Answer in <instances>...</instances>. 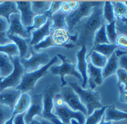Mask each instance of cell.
<instances>
[{"label": "cell", "mask_w": 127, "mask_h": 124, "mask_svg": "<svg viewBox=\"0 0 127 124\" xmlns=\"http://www.w3.org/2000/svg\"><path fill=\"white\" fill-rule=\"evenodd\" d=\"M103 4L94 7L92 14L83 22H80L78 24L80 26L78 27V31L76 32L79 38L77 42L81 46L85 45L87 48V46H92V48L95 33L105 24L103 16Z\"/></svg>", "instance_id": "6da1fadb"}, {"label": "cell", "mask_w": 127, "mask_h": 124, "mask_svg": "<svg viewBox=\"0 0 127 124\" xmlns=\"http://www.w3.org/2000/svg\"><path fill=\"white\" fill-rule=\"evenodd\" d=\"M69 86L78 95L81 103L87 110V116H90L96 109L104 107L100 102V95L97 91L91 89H84L76 82H69Z\"/></svg>", "instance_id": "7a4b0ae2"}, {"label": "cell", "mask_w": 127, "mask_h": 124, "mask_svg": "<svg viewBox=\"0 0 127 124\" xmlns=\"http://www.w3.org/2000/svg\"><path fill=\"white\" fill-rule=\"evenodd\" d=\"M104 4L102 1H80L77 8L71 11L66 16V23L68 31L71 32L81 22L82 19L88 17L96 6Z\"/></svg>", "instance_id": "3957f363"}, {"label": "cell", "mask_w": 127, "mask_h": 124, "mask_svg": "<svg viewBox=\"0 0 127 124\" xmlns=\"http://www.w3.org/2000/svg\"><path fill=\"white\" fill-rule=\"evenodd\" d=\"M58 59L59 58L57 57H54L50 60L49 63H47L46 65L42 66L40 68L32 72H25L22 76L20 84L15 89L19 91L20 92L24 93L34 90L37 81L47 72L49 68H50L51 66L54 65V63L58 62Z\"/></svg>", "instance_id": "277c9868"}, {"label": "cell", "mask_w": 127, "mask_h": 124, "mask_svg": "<svg viewBox=\"0 0 127 124\" xmlns=\"http://www.w3.org/2000/svg\"><path fill=\"white\" fill-rule=\"evenodd\" d=\"M57 57L62 60V64L59 66H54L53 65L50 67V71L54 75H59L61 77V81H62V87H64L66 84V81H65V76L66 75L73 76L78 79H79L82 81L81 74L77 71L75 65L71 63L70 60L64 56L62 54H58Z\"/></svg>", "instance_id": "5b68a950"}, {"label": "cell", "mask_w": 127, "mask_h": 124, "mask_svg": "<svg viewBox=\"0 0 127 124\" xmlns=\"http://www.w3.org/2000/svg\"><path fill=\"white\" fill-rule=\"evenodd\" d=\"M14 65V70L12 73L6 78L0 81V92L9 88H16L20 84L23 74L25 70L20 63V58L19 56L10 57Z\"/></svg>", "instance_id": "8992f818"}, {"label": "cell", "mask_w": 127, "mask_h": 124, "mask_svg": "<svg viewBox=\"0 0 127 124\" xmlns=\"http://www.w3.org/2000/svg\"><path fill=\"white\" fill-rule=\"evenodd\" d=\"M31 57L29 59H20V63L27 71H34L46 65L50 62V57L45 52L37 53L33 48H30Z\"/></svg>", "instance_id": "52a82bcc"}, {"label": "cell", "mask_w": 127, "mask_h": 124, "mask_svg": "<svg viewBox=\"0 0 127 124\" xmlns=\"http://www.w3.org/2000/svg\"><path fill=\"white\" fill-rule=\"evenodd\" d=\"M53 113L57 117L60 121L64 124H71L72 120H76L79 124H85L86 116L79 111H74L71 110L66 103L62 106H54Z\"/></svg>", "instance_id": "ba28073f"}, {"label": "cell", "mask_w": 127, "mask_h": 124, "mask_svg": "<svg viewBox=\"0 0 127 124\" xmlns=\"http://www.w3.org/2000/svg\"><path fill=\"white\" fill-rule=\"evenodd\" d=\"M57 85L55 84H52L48 86H46L44 91L42 95H43V111L41 118L46 119V120H51L54 118H57L54 113V97L58 93Z\"/></svg>", "instance_id": "9c48e42d"}, {"label": "cell", "mask_w": 127, "mask_h": 124, "mask_svg": "<svg viewBox=\"0 0 127 124\" xmlns=\"http://www.w3.org/2000/svg\"><path fill=\"white\" fill-rule=\"evenodd\" d=\"M61 96H62L64 103L71 110L74 111H79L87 116V108L81 103L78 95L70 86L62 87L61 91Z\"/></svg>", "instance_id": "30bf717a"}, {"label": "cell", "mask_w": 127, "mask_h": 124, "mask_svg": "<svg viewBox=\"0 0 127 124\" xmlns=\"http://www.w3.org/2000/svg\"><path fill=\"white\" fill-rule=\"evenodd\" d=\"M51 37L56 46H63L67 49L74 47V44L69 43V41L76 42L78 40V34H70L66 29H55L51 31Z\"/></svg>", "instance_id": "8fae6325"}, {"label": "cell", "mask_w": 127, "mask_h": 124, "mask_svg": "<svg viewBox=\"0 0 127 124\" xmlns=\"http://www.w3.org/2000/svg\"><path fill=\"white\" fill-rule=\"evenodd\" d=\"M7 35H16L24 39L29 40L32 38V34L27 31L21 23L20 14H14L9 17V27L6 32Z\"/></svg>", "instance_id": "7c38bea8"}, {"label": "cell", "mask_w": 127, "mask_h": 124, "mask_svg": "<svg viewBox=\"0 0 127 124\" xmlns=\"http://www.w3.org/2000/svg\"><path fill=\"white\" fill-rule=\"evenodd\" d=\"M43 111V95L35 94L31 98V103L28 110L24 115V122L29 124L35 116L41 117Z\"/></svg>", "instance_id": "4fadbf2b"}, {"label": "cell", "mask_w": 127, "mask_h": 124, "mask_svg": "<svg viewBox=\"0 0 127 124\" xmlns=\"http://www.w3.org/2000/svg\"><path fill=\"white\" fill-rule=\"evenodd\" d=\"M18 10L20 14L21 23L25 28L32 26L36 14L31 8V1H16Z\"/></svg>", "instance_id": "5bb4252c"}, {"label": "cell", "mask_w": 127, "mask_h": 124, "mask_svg": "<svg viewBox=\"0 0 127 124\" xmlns=\"http://www.w3.org/2000/svg\"><path fill=\"white\" fill-rule=\"evenodd\" d=\"M87 48L85 45L81 46L80 50L76 53L77 58V69L79 73L81 74L82 78V89H85L88 81V75H87V63L86 57H87Z\"/></svg>", "instance_id": "9a60e30c"}, {"label": "cell", "mask_w": 127, "mask_h": 124, "mask_svg": "<svg viewBox=\"0 0 127 124\" xmlns=\"http://www.w3.org/2000/svg\"><path fill=\"white\" fill-rule=\"evenodd\" d=\"M52 24V19L51 18H49L44 25H43L40 28L31 31L32 38L28 43V44L29 46L36 45L44 39H45L47 36H49L51 34Z\"/></svg>", "instance_id": "2e32d148"}, {"label": "cell", "mask_w": 127, "mask_h": 124, "mask_svg": "<svg viewBox=\"0 0 127 124\" xmlns=\"http://www.w3.org/2000/svg\"><path fill=\"white\" fill-rule=\"evenodd\" d=\"M22 92L16 89H6L0 92V103L10 107L14 111Z\"/></svg>", "instance_id": "e0dca14e"}, {"label": "cell", "mask_w": 127, "mask_h": 124, "mask_svg": "<svg viewBox=\"0 0 127 124\" xmlns=\"http://www.w3.org/2000/svg\"><path fill=\"white\" fill-rule=\"evenodd\" d=\"M87 75H88V81L89 87L91 90H93L96 88V86H100L103 83V77H102V68L96 67L90 62L88 63L87 66Z\"/></svg>", "instance_id": "ac0fdd59"}, {"label": "cell", "mask_w": 127, "mask_h": 124, "mask_svg": "<svg viewBox=\"0 0 127 124\" xmlns=\"http://www.w3.org/2000/svg\"><path fill=\"white\" fill-rule=\"evenodd\" d=\"M104 119L106 121H116L127 120V111H122L116 109L114 105L108 106L104 115Z\"/></svg>", "instance_id": "d6986e66"}, {"label": "cell", "mask_w": 127, "mask_h": 124, "mask_svg": "<svg viewBox=\"0 0 127 124\" xmlns=\"http://www.w3.org/2000/svg\"><path fill=\"white\" fill-rule=\"evenodd\" d=\"M14 65L11 59L6 54L0 53V78L4 79L12 73Z\"/></svg>", "instance_id": "ffe728a7"}, {"label": "cell", "mask_w": 127, "mask_h": 124, "mask_svg": "<svg viewBox=\"0 0 127 124\" xmlns=\"http://www.w3.org/2000/svg\"><path fill=\"white\" fill-rule=\"evenodd\" d=\"M14 14H19L16 1H3L0 3V17L6 19L9 24V17Z\"/></svg>", "instance_id": "44dd1931"}, {"label": "cell", "mask_w": 127, "mask_h": 124, "mask_svg": "<svg viewBox=\"0 0 127 124\" xmlns=\"http://www.w3.org/2000/svg\"><path fill=\"white\" fill-rule=\"evenodd\" d=\"M119 57L114 53L111 57L108 59L106 64L102 69V77L106 79L116 72L119 68Z\"/></svg>", "instance_id": "7402d4cb"}, {"label": "cell", "mask_w": 127, "mask_h": 124, "mask_svg": "<svg viewBox=\"0 0 127 124\" xmlns=\"http://www.w3.org/2000/svg\"><path fill=\"white\" fill-rule=\"evenodd\" d=\"M31 103V97L26 93H22L13 111V116L21 113H26Z\"/></svg>", "instance_id": "603a6c76"}, {"label": "cell", "mask_w": 127, "mask_h": 124, "mask_svg": "<svg viewBox=\"0 0 127 124\" xmlns=\"http://www.w3.org/2000/svg\"><path fill=\"white\" fill-rule=\"evenodd\" d=\"M66 14L63 13L61 10H59L54 14H53L52 17H50L52 21L51 31L55 30V29L68 30L67 25L66 23Z\"/></svg>", "instance_id": "cb8c5ba5"}, {"label": "cell", "mask_w": 127, "mask_h": 124, "mask_svg": "<svg viewBox=\"0 0 127 124\" xmlns=\"http://www.w3.org/2000/svg\"><path fill=\"white\" fill-rule=\"evenodd\" d=\"M7 36L12 42L15 44L17 46L18 50L19 51V58L20 59L25 58L29 49L27 40L24 39L16 35H7Z\"/></svg>", "instance_id": "d4e9b609"}, {"label": "cell", "mask_w": 127, "mask_h": 124, "mask_svg": "<svg viewBox=\"0 0 127 124\" xmlns=\"http://www.w3.org/2000/svg\"><path fill=\"white\" fill-rule=\"evenodd\" d=\"M114 8V16L118 20L124 24L127 23V6L124 2L121 1H111Z\"/></svg>", "instance_id": "484cf974"}, {"label": "cell", "mask_w": 127, "mask_h": 124, "mask_svg": "<svg viewBox=\"0 0 127 124\" xmlns=\"http://www.w3.org/2000/svg\"><path fill=\"white\" fill-rule=\"evenodd\" d=\"M119 47L116 44H98V45L92 46V49L89 53L94 51L98 52L99 54L104 55L106 58H109L116 50H117Z\"/></svg>", "instance_id": "4316f807"}, {"label": "cell", "mask_w": 127, "mask_h": 124, "mask_svg": "<svg viewBox=\"0 0 127 124\" xmlns=\"http://www.w3.org/2000/svg\"><path fill=\"white\" fill-rule=\"evenodd\" d=\"M52 1H31V8L33 13L36 15H41L45 14L50 8Z\"/></svg>", "instance_id": "83f0119b"}, {"label": "cell", "mask_w": 127, "mask_h": 124, "mask_svg": "<svg viewBox=\"0 0 127 124\" xmlns=\"http://www.w3.org/2000/svg\"><path fill=\"white\" fill-rule=\"evenodd\" d=\"M9 27V24L3 17H0V46H4L12 43L8 38L6 32Z\"/></svg>", "instance_id": "f1b7e54d"}, {"label": "cell", "mask_w": 127, "mask_h": 124, "mask_svg": "<svg viewBox=\"0 0 127 124\" xmlns=\"http://www.w3.org/2000/svg\"><path fill=\"white\" fill-rule=\"evenodd\" d=\"M88 57H90L91 58V63L93 65L99 68H103L106 64L108 60V58L94 51L89 53Z\"/></svg>", "instance_id": "f546056e"}, {"label": "cell", "mask_w": 127, "mask_h": 124, "mask_svg": "<svg viewBox=\"0 0 127 124\" xmlns=\"http://www.w3.org/2000/svg\"><path fill=\"white\" fill-rule=\"evenodd\" d=\"M103 44H110L106 33V24H103L95 33L92 46Z\"/></svg>", "instance_id": "4dcf8cb0"}, {"label": "cell", "mask_w": 127, "mask_h": 124, "mask_svg": "<svg viewBox=\"0 0 127 124\" xmlns=\"http://www.w3.org/2000/svg\"><path fill=\"white\" fill-rule=\"evenodd\" d=\"M107 106H104L101 108L95 110L90 116H87L85 124H98L104 117V113Z\"/></svg>", "instance_id": "1f68e13d"}, {"label": "cell", "mask_w": 127, "mask_h": 124, "mask_svg": "<svg viewBox=\"0 0 127 124\" xmlns=\"http://www.w3.org/2000/svg\"><path fill=\"white\" fill-rule=\"evenodd\" d=\"M103 16L105 21L107 22V24L113 22L116 20L114 16V8L111 4V1H105L103 4Z\"/></svg>", "instance_id": "d6a6232c"}, {"label": "cell", "mask_w": 127, "mask_h": 124, "mask_svg": "<svg viewBox=\"0 0 127 124\" xmlns=\"http://www.w3.org/2000/svg\"><path fill=\"white\" fill-rule=\"evenodd\" d=\"M116 24V20L110 24H106V33L110 44H116V41L118 36Z\"/></svg>", "instance_id": "836d02e7"}, {"label": "cell", "mask_w": 127, "mask_h": 124, "mask_svg": "<svg viewBox=\"0 0 127 124\" xmlns=\"http://www.w3.org/2000/svg\"><path fill=\"white\" fill-rule=\"evenodd\" d=\"M0 53L6 54L9 57H15V56L19 57V51L18 50L17 46L13 42L6 45L0 46Z\"/></svg>", "instance_id": "e575fe53"}, {"label": "cell", "mask_w": 127, "mask_h": 124, "mask_svg": "<svg viewBox=\"0 0 127 124\" xmlns=\"http://www.w3.org/2000/svg\"><path fill=\"white\" fill-rule=\"evenodd\" d=\"M13 110L0 103V124H4L13 116Z\"/></svg>", "instance_id": "d590c367"}, {"label": "cell", "mask_w": 127, "mask_h": 124, "mask_svg": "<svg viewBox=\"0 0 127 124\" xmlns=\"http://www.w3.org/2000/svg\"><path fill=\"white\" fill-rule=\"evenodd\" d=\"M48 17L46 16L45 14H41V15H36L34 18V22H33V24L32 27L27 28V31L31 33V31H34L35 29L41 27L43 25H44L46 22L48 20Z\"/></svg>", "instance_id": "8d00e7d4"}, {"label": "cell", "mask_w": 127, "mask_h": 124, "mask_svg": "<svg viewBox=\"0 0 127 124\" xmlns=\"http://www.w3.org/2000/svg\"><path fill=\"white\" fill-rule=\"evenodd\" d=\"M116 73L118 77L117 86H122L124 90L127 91V71L123 68H119Z\"/></svg>", "instance_id": "74e56055"}, {"label": "cell", "mask_w": 127, "mask_h": 124, "mask_svg": "<svg viewBox=\"0 0 127 124\" xmlns=\"http://www.w3.org/2000/svg\"><path fill=\"white\" fill-rule=\"evenodd\" d=\"M51 46H56V45L52 41L51 35H49V36L46 37L45 39L41 41L40 43H39L38 44L33 46V49H36V50H39L41 49H46V48L51 47Z\"/></svg>", "instance_id": "f35d334b"}, {"label": "cell", "mask_w": 127, "mask_h": 124, "mask_svg": "<svg viewBox=\"0 0 127 124\" xmlns=\"http://www.w3.org/2000/svg\"><path fill=\"white\" fill-rule=\"evenodd\" d=\"M62 2L63 1H52V4H51L49 9L45 13V14L48 17V18H50L53 14H54L56 12H57L60 9Z\"/></svg>", "instance_id": "ab89813d"}, {"label": "cell", "mask_w": 127, "mask_h": 124, "mask_svg": "<svg viewBox=\"0 0 127 124\" xmlns=\"http://www.w3.org/2000/svg\"><path fill=\"white\" fill-rule=\"evenodd\" d=\"M116 44L119 48L127 49V36L125 34H120L117 36Z\"/></svg>", "instance_id": "60d3db41"}, {"label": "cell", "mask_w": 127, "mask_h": 124, "mask_svg": "<svg viewBox=\"0 0 127 124\" xmlns=\"http://www.w3.org/2000/svg\"><path fill=\"white\" fill-rule=\"evenodd\" d=\"M119 66L127 71V54H122L119 57Z\"/></svg>", "instance_id": "b9f144b4"}, {"label": "cell", "mask_w": 127, "mask_h": 124, "mask_svg": "<svg viewBox=\"0 0 127 124\" xmlns=\"http://www.w3.org/2000/svg\"><path fill=\"white\" fill-rule=\"evenodd\" d=\"M116 31H119L121 34H125L127 36V23L124 24L121 22L120 23H117L116 24Z\"/></svg>", "instance_id": "7bdbcfd3"}, {"label": "cell", "mask_w": 127, "mask_h": 124, "mask_svg": "<svg viewBox=\"0 0 127 124\" xmlns=\"http://www.w3.org/2000/svg\"><path fill=\"white\" fill-rule=\"evenodd\" d=\"M118 87H119V92H120V96H119L120 101L127 103V91L124 90L122 86H119Z\"/></svg>", "instance_id": "ee69618b"}, {"label": "cell", "mask_w": 127, "mask_h": 124, "mask_svg": "<svg viewBox=\"0 0 127 124\" xmlns=\"http://www.w3.org/2000/svg\"><path fill=\"white\" fill-rule=\"evenodd\" d=\"M24 115L25 113L16 115L14 118V124H26L24 122Z\"/></svg>", "instance_id": "f6af8a7d"}, {"label": "cell", "mask_w": 127, "mask_h": 124, "mask_svg": "<svg viewBox=\"0 0 127 124\" xmlns=\"http://www.w3.org/2000/svg\"><path fill=\"white\" fill-rule=\"evenodd\" d=\"M60 9L63 13L66 14H69L70 12L71 11V9L69 4V1H64V2H62Z\"/></svg>", "instance_id": "bcb514c9"}, {"label": "cell", "mask_w": 127, "mask_h": 124, "mask_svg": "<svg viewBox=\"0 0 127 124\" xmlns=\"http://www.w3.org/2000/svg\"><path fill=\"white\" fill-rule=\"evenodd\" d=\"M69 4L71 9V11H73L77 8V6L79 5V2L78 1H69Z\"/></svg>", "instance_id": "7dc6e473"}, {"label": "cell", "mask_w": 127, "mask_h": 124, "mask_svg": "<svg viewBox=\"0 0 127 124\" xmlns=\"http://www.w3.org/2000/svg\"><path fill=\"white\" fill-rule=\"evenodd\" d=\"M39 121H40L41 124H54L49 120H46V119H43V118H40Z\"/></svg>", "instance_id": "c3c4849f"}, {"label": "cell", "mask_w": 127, "mask_h": 124, "mask_svg": "<svg viewBox=\"0 0 127 124\" xmlns=\"http://www.w3.org/2000/svg\"><path fill=\"white\" fill-rule=\"evenodd\" d=\"M114 53L116 54V55L117 56V57H119L122 54H127V51H121V50H116Z\"/></svg>", "instance_id": "681fc988"}, {"label": "cell", "mask_w": 127, "mask_h": 124, "mask_svg": "<svg viewBox=\"0 0 127 124\" xmlns=\"http://www.w3.org/2000/svg\"><path fill=\"white\" fill-rule=\"evenodd\" d=\"M50 121H52V123L54 124H63L62 121H60V120H59L57 118H54V119H52L51 120H49Z\"/></svg>", "instance_id": "f907efd6"}, {"label": "cell", "mask_w": 127, "mask_h": 124, "mask_svg": "<svg viewBox=\"0 0 127 124\" xmlns=\"http://www.w3.org/2000/svg\"><path fill=\"white\" fill-rule=\"evenodd\" d=\"M29 124H41V123L40 121H39V120L34 119L33 120H32V121L29 122Z\"/></svg>", "instance_id": "816d5d0a"}, {"label": "cell", "mask_w": 127, "mask_h": 124, "mask_svg": "<svg viewBox=\"0 0 127 124\" xmlns=\"http://www.w3.org/2000/svg\"><path fill=\"white\" fill-rule=\"evenodd\" d=\"M98 124H113V123L111 122V121H106L104 120V117H103L102 119H101V121Z\"/></svg>", "instance_id": "f5cc1de1"}, {"label": "cell", "mask_w": 127, "mask_h": 124, "mask_svg": "<svg viewBox=\"0 0 127 124\" xmlns=\"http://www.w3.org/2000/svg\"><path fill=\"white\" fill-rule=\"evenodd\" d=\"M124 4H125V5H126L127 6V1H124Z\"/></svg>", "instance_id": "db71d44e"}, {"label": "cell", "mask_w": 127, "mask_h": 124, "mask_svg": "<svg viewBox=\"0 0 127 124\" xmlns=\"http://www.w3.org/2000/svg\"><path fill=\"white\" fill-rule=\"evenodd\" d=\"M2 81V79H1V78H0V81Z\"/></svg>", "instance_id": "11a10c76"}, {"label": "cell", "mask_w": 127, "mask_h": 124, "mask_svg": "<svg viewBox=\"0 0 127 124\" xmlns=\"http://www.w3.org/2000/svg\"></svg>", "instance_id": "9f6ffc18"}]
</instances>
